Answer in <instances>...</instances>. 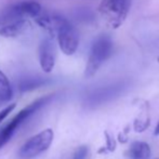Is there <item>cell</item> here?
I'll use <instances>...</instances> for the list:
<instances>
[{
  "instance_id": "1",
  "label": "cell",
  "mask_w": 159,
  "mask_h": 159,
  "mask_svg": "<svg viewBox=\"0 0 159 159\" xmlns=\"http://www.w3.org/2000/svg\"><path fill=\"white\" fill-rule=\"evenodd\" d=\"M113 52V41L106 35L98 36L93 41L89 53L84 76L87 78L93 77L106 60L109 59Z\"/></svg>"
},
{
  "instance_id": "2",
  "label": "cell",
  "mask_w": 159,
  "mask_h": 159,
  "mask_svg": "<svg viewBox=\"0 0 159 159\" xmlns=\"http://www.w3.org/2000/svg\"><path fill=\"white\" fill-rule=\"evenodd\" d=\"M130 4V0H102L98 11L107 25L117 30L126 21Z\"/></svg>"
},
{
  "instance_id": "3",
  "label": "cell",
  "mask_w": 159,
  "mask_h": 159,
  "mask_svg": "<svg viewBox=\"0 0 159 159\" xmlns=\"http://www.w3.org/2000/svg\"><path fill=\"white\" fill-rule=\"evenodd\" d=\"M50 98H51V96H43V98H38V100L34 101L32 104L24 107L19 114H16V115L12 118V120H11L9 124L6 125V127L2 128V129L0 130V148L12 138L14 132L19 129V127L21 126L26 119H28L34 113L39 111L43 105H46L47 103L50 101Z\"/></svg>"
},
{
  "instance_id": "4",
  "label": "cell",
  "mask_w": 159,
  "mask_h": 159,
  "mask_svg": "<svg viewBox=\"0 0 159 159\" xmlns=\"http://www.w3.org/2000/svg\"><path fill=\"white\" fill-rule=\"evenodd\" d=\"M54 134L51 129L42 130L28 139L19 151L20 159H33L46 152L52 144Z\"/></svg>"
},
{
  "instance_id": "5",
  "label": "cell",
  "mask_w": 159,
  "mask_h": 159,
  "mask_svg": "<svg viewBox=\"0 0 159 159\" xmlns=\"http://www.w3.org/2000/svg\"><path fill=\"white\" fill-rule=\"evenodd\" d=\"M55 34L62 52L65 55H73L79 46V35L76 28L66 19L62 17Z\"/></svg>"
},
{
  "instance_id": "6",
  "label": "cell",
  "mask_w": 159,
  "mask_h": 159,
  "mask_svg": "<svg viewBox=\"0 0 159 159\" xmlns=\"http://www.w3.org/2000/svg\"><path fill=\"white\" fill-rule=\"evenodd\" d=\"M39 63L44 73L53 70L55 65V48L50 38L43 39L39 44Z\"/></svg>"
},
{
  "instance_id": "7",
  "label": "cell",
  "mask_w": 159,
  "mask_h": 159,
  "mask_svg": "<svg viewBox=\"0 0 159 159\" xmlns=\"http://www.w3.org/2000/svg\"><path fill=\"white\" fill-rule=\"evenodd\" d=\"M11 9L19 19H24L25 16L36 17L41 14V6L39 2L30 0V1H22L11 6Z\"/></svg>"
},
{
  "instance_id": "8",
  "label": "cell",
  "mask_w": 159,
  "mask_h": 159,
  "mask_svg": "<svg viewBox=\"0 0 159 159\" xmlns=\"http://www.w3.org/2000/svg\"><path fill=\"white\" fill-rule=\"evenodd\" d=\"M28 28V22L25 19H17L4 24L0 28V35L4 38H15L25 33Z\"/></svg>"
},
{
  "instance_id": "9",
  "label": "cell",
  "mask_w": 159,
  "mask_h": 159,
  "mask_svg": "<svg viewBox=\"0 0 159 159\" xmlns=\"http://www.w3.org/2000/svg\"><path fill=\"white\" fill-rule=\"evenodd\" d=\"M34 19H35L36 24L39 25L41 28L46 30L47 32H49L50 34H55L60 23H61L62 17L57 16V15L39 14L38 16L34 17Z\"/></svg>"
},
{
  "instance_id": "10",
  "label": "cell",
  "mask_w": 159,
  "mask_h": 159,
  "mask_svg": "<svg viewBox=\"0 0 159 159\" xmlns=\"http://www.w3.org/2000/svg\"><path fill=\"white\" fill-rule=\"evenodd\" d=\"M129 159H149L151 157V147L147 143L136 141L132 143L127 152Z\"/></svg>"
},
{
  "instance_id": "11",
  "label": "cell",
  "mask_w": 159,
  "mask_h": 159,
  "mask_svg": "<svg viewBox=\"0 0 159 159\" xmlns=\"http://www.w3.org/2000/svg\"><path fill=\"white\" fill-rule=\"evenodd\" d=\"M13 91L8 77L0 70V101L8 102L12 98Z\"/></svg>"
},
{
  "instance_id": "12",
  "label": "cell",
  "mask_w": 159,
  "mask_h": 159,
  "mask_svg": "<svg viewBox=\"0 0 159 159\" xmlns=\"http://www.w3.org/2000/svg\"><path fill=\"white\" fill-rule=\"evenodd\" d=\"M15 106H16V104H15V103H11L10 105H8L7 107H4L3 109H1V111H0V124L3 121L4 118L8 117L9 114H10L11 111L15 108Z\"/></svg>"
},
{
  "instance_id": "13",
  "label": "cell",
  "mask_w": 159,
  "mask_h": 159,
  "mask_svg": "<svg viewBox=\"0 0 159 159\" xmlns=\"http://www.w3.org/2000/svg\"><path fill=\"white\" fill-rule=\"evenodd\" d=\"M88 155V147L87 146H80L79 148L76 151L74 159H86Z\"/></svg>"
},
{
  "instance_id": "14",
  "label": "cell",
  "mask_w": 159,
  "mask_h": 159,
  "mask_svg": "<svg viewBox=\"0 0 159 159\" xmlns=\"http://www.w3.org/2000/svg\"><path fill=\"white\" fill-rule=\"evenodd\" d=\"M154 134H155V135H159V122L155 128V132H154Z\"/></svg>"
},
{
  "instance_id": "15",
  "label": "cell",
  "mask_w": 159,
  "mask_h": 159,
  "mask_svg": "<svg viewBox=\"0 0 159 159\" xmlns=\"http://www.w3.org/2000/svg\"><path fill=\"white\" fill-rule=\"evenodd\" d=\"M157 62H158V63H159V57H158V59H157Z\"/></svg>"
}]
</instances>
